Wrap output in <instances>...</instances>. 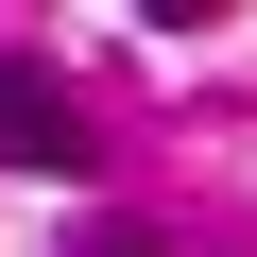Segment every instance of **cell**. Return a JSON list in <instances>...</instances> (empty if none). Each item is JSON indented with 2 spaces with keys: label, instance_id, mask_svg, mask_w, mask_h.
I'll return each instance as SVG.
<instances>
[{
  "label": "cell",
  "instance_id": "1",
  "mask_svg": "<svg viewBox=\"0 0 257 257\" xmlns=\"http://www.w3.org/2000/svg\"><path fill=\"white\" fill-rule=\"evenodd\" d=\"M0 172H86V103L52 69H0Z\"/></svg>",
  "mask_w": 257,
  "mask_h": 257
}]
</instances>
